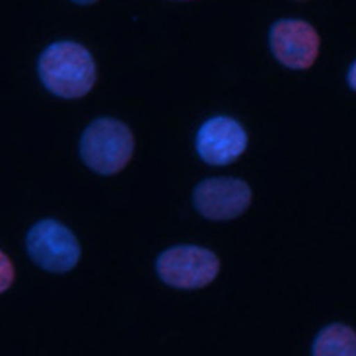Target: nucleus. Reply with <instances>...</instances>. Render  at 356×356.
<instances>
[{
  "instance_id": "nucleus-5",
  "label": "nucleus",
  "mask_w": 356,
  "mask_h": 356,
  "mask_svg": "<svg viewBox=\"0 0 356 356\" xmlns=\"http://www.w3.org/2000/svg\"><path fill=\"white\" fill-rule=\"evenodd\" d=\"M269 47L280 65L292 70H306L319 55V35L304 19L282 18L270 26Z\"/></svg>"
},
{
  "instance_id": "nucleus-7",
  "label": "nucleus",
  "mask_w": 356,
  "mask_h": 356,
  "mask_svg": "<svg viewBox=\"0 0 356 356\" xmlns=\"http://www.w3.org/2000/svg\"><path fill=\"white\" fill-rule=\"evenodd\" d=\"M195 146L202 162L211 165H228L245 152L248 133L232 117H211L199 129Z\"/></svg>"
},
{
  "instance_id": "nucleus-8",
  "label": "nucleus",
  "mask_w": 356,
  "mask_h": 356,
  "mask_svg": "<svg viewBox=\"0 0 356 356\" xmlns=\"http://www.w3.org/2000/svg\"><path fill=\"white\" fill-rule=\"evenodd\" d=\"M355 329L341 325V323H333L321 329L312 347V355L316 356H355Z\"/></svg>"
},
{
  "instance_id": "nucleus-4",
  "label": "nucleus",
  "mask_w": 356,
  "mask_h": 356,
  "mask_svg": "<svg viewBox=\"0 0 356 356\" xmlns=\"http://www.w3.org/2000/svg\"><path fill=\"white\" fill-rule=\"evenodd\" d=\"M26 250L38 267L57 275L74 269L82 255L76 236L57 220L33 224L26 238Z\"/></svg>"
},
{
  "instance_id": "nucleus-9",
  "label": "nucleus",
  "mask_w": 356,
  "mask_h": 356,
  "mask_svg": "<svg viewBox=\"0 0 356 356\" xmlns=\"http://www.w3.org/2000/svg\"><path fill=\"white\" fill-rule=\"evenodd\" d=\"M14 282V265L4 251H0V294L6 292Z\"/></svg>"
},
{
  "instance_id": "nucleus-6",
  "label": "nucleus",
  "mask_w": 356,
  "mask_h": 356,
  "mask_svg": "<svg viewBox=\"0 0 356 356\" xmlns=\"http://www.w3.org/2000/svg\"><path fill=\"white\" fill-rule=\"evenodd\" d=\"M193 204L209 220H232L248 211L251 187L236 177H209L193 189Z\"/></svg>"
},
{
  "instance_id": "nucleus-2",
  "label": "nucleus",
  "mask_w": 356,
  "mask_h": 356,
  "mask_svg": "<svg viewBox=\"0 0 356 356\" xmlns=\"http://www.w3.org/2000/svg\"><path fill=\"white\" fill-rule=\"evenodd\" d=\"M135 152L133 131L111 117H99L86 127L80 138L82 162L99 175H113L125 170Z\"/></svg>"
},
{
  "instance_id": "nucleus-10",
  "label": "nucleus",
  "mask_w": 356,
  "mask_h": 356,
  "mask_svg": "<svg viewBox=\"0 0 356 356\" xmlns=\"http://www.w3.org/2000/svg\"><path fill=\"white\" fill-rule=\"evenodd\" d=\"M72 2H76V4H82V6H88V4H94L97 0H72Z\"/></svg>"
},
{
  "instance_id": "nucleus-3",
  "label": "nucleus",
  "mask_w": 356,
  "mask_h": 356,
  "mask_svg": "<svg viewBox=\"0 0 356 356\" xmlns=\"http://www.w3.org/2000/svg\"><path fill=\"white\" fill-rule=\"evenodd\" d=\"M220 259L216 253L199 245H175L156 259V273L165 284L179 290L204 289L218 277Z\"/></svg>"
},
{
  "instance_id": "nucleus-1",
  "label": "nucleus",
  "mask_w": 356,
  "mask_h": 356,
  "mask_svg": "<svg viewBox=\"0 0 356 356\" xmlns=\"http://www.w3.org/2000/svg\"><path fill=\"white\" fill-rule=\"evenodd\" d=\"M38 72L51 94L65 99L84 97L96 84V60L74 41L51 43L38 60Z\"/></svg>"
}]
</instances>
